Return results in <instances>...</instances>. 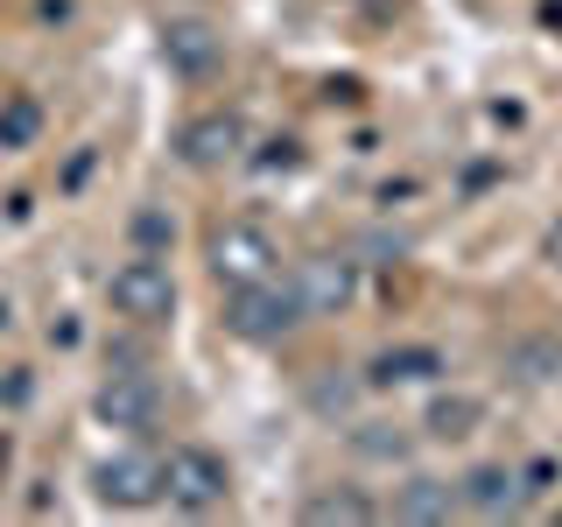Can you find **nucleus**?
I'll list each match as a JSON object with an SVG mask.
<instances>
[{"mask_svg":"<svg viewBox=\"0 0 562 527\" xmlns=\"http://www.w3.org/2000/svg\"><path fill=\"white\" fill-rule=\"evenodd\" d=\"M303 316H310L303 289H295V281H274V274L268 281H246V289L225 295V330L246 338V345H281Z\"/></svg>","mask_w":562,"mask_h":527,"instance_id":"nucleus-1","label":"nucleus"},{"mask_svg":"<svg viewBox=\"0 0 562 527\" xmlns=\"http://www.w3.org/2000/svg\"><path fill=\"white\" fill-rule=\"evenodd\" d=\"M162 500L183 506V514H218V506L233 500V471H225L218 450L176 444V450L162 457Z\"/></svg>","mask_w":562,"mask_h":527,"instance_id":"nucleus-2","label":"nucleus"},{"mask_svg":"<svg viewBox=\"0 0 562 527\" xmlns=\"http://www.w3.org/2000/svg\"><path fill=\"white\" fill-rule=\"evenodd\" d=\"M105 303H113L127 324H169L176 316V274H169V260H155V254H134V260H120L113 274H105Z\"/></svg>","mask_w":562,"mask_h":527,"instance_id":"nucleus-3","label":"nucleus"},{"mask_svg":"<svg viewBox=\"0 0 562 527\" xmlns=\"http://www.w3.org/2000/svg\"><path fill=\"white\" fill-rule=\"evenodd\" d=\"M281 268V246L268 225H254V218H233V225H218L211 233V274L225 281V289H246V281H268Z\"/></svg>","mask_w":562,"mask_h":527,"instance_id":"nucleus-4","label":"nucleus"},{"mask_svg":"<svg viewBox=\"0 0 562 527\" xmlns=\"http://www.w3.org/2000/svg\"><path fill=\"white\" fill-rule=\"evenodd\" d=\"M92 415L105 429H120V436H155L162 429V386L148 373H113V380H99Z\"/></svg>","mask_w":562,"mask_h":527,"instance_id":"nucleus-5","label":"nucleus"},{"mask_svg":"<svg viewBox=\"0 0 562 527\" xmlns=\"http://www.w3.org/2000/svg\"><path fill=\"white\" fill-rule=\"evenodd\" d=\"M92 492H99V506H120V514L155 506V500H162V457H155V450H120V457H105V464L92 471Z\"/></svg>","mask_w":562,"mask_h":527,"instance_id":"nucleus-6","label":"nucleus"},{"mask_svg":"<svg viewBox=\"0 0 562 527\" xmlns=\"http://www.w3.org/2000/svg\"><path fill=\"white\" fill-rule=\"evenodd\" d=\"M295 289H303L310 316H345L359 303V260L351 254H316V260L295 268Z\"/></svg>","mask_w":562,"mask_h":527,"instance_id":"nucleus-7","label":"nucleus"},{"mask_svg":"<svg viewBox=\"0 0 562 527\" xmlns=\"http://www.w3.org/2000/svg\"><path fill=\"white\" fill-rule=\"evenodd\" d=\"M239 148H246V120L239 113H198L183 134H176V155H183L190 169H225V162H239Z\"/></svg>","mask_w":562,"mask_h":527,"instance_id":"nucleus-8","label":"nucleus"},{"mask_svg":"<svg viewBox=\"0 0 562 527\" xmlns=\"http://www.w3.org/2000/svg\"><path fill=\"white\" fill-rule=\"evenodd\" d=\"M162 64L176 70V78H211V70L225 64V35L211 22H162Z\"/></svg>","mask_w":562,"mask_h":527,"instance_id":"nucleus-9","label":"nucleus"},{"mask_svg":"<svg viewBox=\"0 0 562 527\" xmlns=\"http://www.w3.org/2000/svg\"><path fill=\"white\" fill-rule=\"evenodd\" d=\"M464 506L471 514H485V520H506V514H520L527 506V471H506V464H479V471H464Z\"/></svg>","mask_w":562,"mask_h":527,"instance_id":"nucleus-10","label":"nucleus"},{"mask_svg":"<svg viewBox=\"0 0 562 527\" xmlns=\"http://www.w3.org/2000/svg\"><path fill=\"white\" fill-rule=\"evenodd\" d=\"M450 359L436 345H386L373 366H366V386H422V380H443Z\"/></svg>","mask_w":562,"mask_h":527,"instance_id":"nucleus-11","label":"nucleus"},{"mask_svg":"<svg viewBox=\"0 0 562 527\" xmlns=\"http://www.w3.org/2000/svg\"><path fill=\"white\" fill-rule=\"evenodd\" d=\"M457 506H464V485H450V479H408L394 492V520H415V527L450 520Z\"/></svg>","mask_w":562,"mask_h":527,"instance_id":"nucleus-12","label":"nucleus"},{"mask_svg":"<svg viewBox=\"0 0 562 527\" xmlns=\"http://www.w3.org/2000/svg\"><path fill=\"white\" fill-rule=\"evenodd\" d=\"M485 422V401L479 394H436L429 415H422V429L436 436V444H457V436H471Z\"/></svg>","mask_w":562,"mask_h":527,"instance_id":"nucleus-13","label":"nucleus"},{"mask_svg":"<svg viewBox=\"0 0 562 527\" xmlns=\"http://www.w3.org/2000/svg\"><path fill=\"white\" fill-rule=\"evenodd\" d=\"M303 520L316 527H330V520H351V527H366V520H380V500H366V492H316V500L303 506Z\"/></svg>","mask_w":562,"mask_h":527,"instance_id":"nucleus-14","label":"nucleus"},{"mask_svg":"<svg viewBox=\"0 0 562 527\" xmlns=\"http://www.w3.org/2000/svg\"><path fill=\"white\" fill-rule=\"evenodd\" d=\"M506 373L527 380V386L555 380V373H562V345H555V338H527V345H514V351H506Z\"/></svg>","mask_w":562,"mask_h":527,"instance_id":"nucleus-15","label":"nucleus"},{"mask_svg":"<svg viewBox=\"0 0 562 527\" xmlns=\"http://www.w3.org/2000/svg\"><path fill=\"white\" fill-rule=\"evenodd\" d=\"M351 450L373 457V464H401V457H408V436L386 429V422H359V429H351Z\"/></svg>","mask_w":562,"mask_h":527,"instance_id":"nucleus-16","label":"nucleus"},{"mask_svg":"<svg viewBox=\"0 0 562 527\" xmlns=\"http://www.w3.org/2000/svg\"><path fill=\"white\" fill-rule=\"evenodd\" d=\"M35 134H43V105H35V99H8V105H0V148H29Z\"/></svg>","mask_w":562,"mask_h":527,"instance_id":"nucleus-17","label":"nucleus"},{"mask_svg":"<svg viewBox=\"0 0 562 527\" xmlns=\"http://www.w3.org/2000/svg\"><path fill=\"white\" fill-rule=\"evenodd\" d=\"M134 239L140 246H176V218H162V211H134Z\"/></svg>","mask_w":562,"mask_h":527,"instance_id":"nucleus-18","label":"nucleus"},{"mask_svg":"<svg viewBox=\"0 0 562 527\" xmlns=\"http://www.w3.org/2000/svg\"><path fill=\"white\" fill-rule=\"evenodd\" d=\"M0 401H8V408H22V401H29V373H22V366L8 373V386H0Z\"/></svg>","mask_w":562,"mask_h":527,"instance_id":"nucleus-19","label":"nucleus"},{"mask_svg":"<svg viewBox=\"0 0 562 527\" xmlns=\"http://www.w3.org/2000/svg\"><path fill=\"white\" fill-rule=\"evenodd\" d=\"M541 254H549V260H555V268H562V218L549 225V239H541Z\"/></svg>","mask_w":562,"mask_h":527,"instance_id":"nucleus-20","label":"nucleus"},{"mask_svg":"<svg viewBox=\"0 0 562 527\" xmlns=\"http://www.w3.org/2000/svg\"><path fill=\"white\" fill-rule=\"evenodd\" d=\"M0 330H8V303H0Z\"/></svg>","mask_w":562,"mask_h":527,"instance_id":"nucleus-21","label":"nucleus"}]
</instances>
